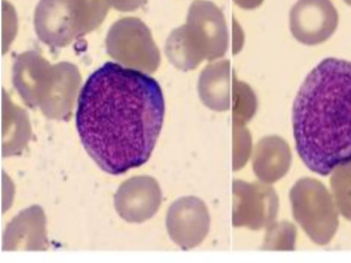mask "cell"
Masks as SVG:
<instances>
[{"label":"cell","mask_w":351,"mask_h":263,"mask_svg":"<svg viewBox=\"0 0 351 263\" xmlns=\"http://www.w3.org/2000/svg\"><path fill=\"white\" fill-rule=\"evenodd\" d=\"M164 118L165 98L156 78L106 62L81 88L75 122L88 155L118 175L149 160Z\"/></svg>","instance_id":"1"},{"label":"cell","mask_w":351,"mask_h":263,"mask_svg":"<svg viewBox=\"0 0 351 263\" xmlns=\"http://www.w3.org/2000/svg\"><path fill=\"white\" fill-rule=\"evenodd\" d=\"M298 155L322 175L351 161V62L328 57L298 89L293 108Z\"/></svg>","instance_id":"2"},{"label":"cell","mask_w":351,"mask_h":263,"mask_svg":"<svg viewBox=\"0 0 351 263\" xmlns=\"http://www.w3.org/2000/svg\"><path fill=\"white\" fill-rule=\"evenodd\" d=\"M289 199L293 219L314 243L326 245L336 234L339 219L331 192L315 178H301L293 184Z\"/></svg>","instance_id":"3"},{"label":"cell","mask_w":351,"mask_h":263,"mask_svg":"<svg viewBox=\"0 0 351 263\" xmlns=\"http://www.w3.org/2000/svg\"><path fill=\"white\" fill-rule=\"evenodd\" d=\"M234 227L260 229L269 227L277 219L279 197L269 183L234 179L232 184Z\"/></svg>","instance_id":"4"},{"label":"cell","mask_w":351,"mask_h":263,"mask_svg":"<svg viewBox=\"0 0 351 263\" xmlns=\"http://www.w3.org/2000/svg\"><path fill=\"white\" fill-rule=\"evenodd\" d=\"M210 223V213L205 202L195 196L175 201L166 214L167 234L173 243L183 250L195 248L205 240Z\"/></svg>","instance_id":"5"},{"label":"cell","mask_w":351,"mask_h":263,"mask_svg":"<svg viewBox=\"0 0 351 263\" xmlns=\"http://www.w3.org/2000/svg\"><path fill=\"white\" fill-rule=\"evenodd\" d=\"M289 18L295 39L304 45H317L336 32L339 16L331 0H298Z\"/></svg>","instance_id":"6"},{"label":"cell","mask_w":351,"mask_h":263,"mask_svg":"<svg viewBox=\"0 0 351 263\" xmlns=\"http://www.w3.org/2000/svg\"><path fill=\"white\" fill-rule=\"evenodd\" d=\"M161 200L158 181L149 175H137L118 188L114 194V208L127 223L141 224L156 215Z\"/></svg>","instance_id":"7"},{"label":"cell","mask_w":351,"mask_h":263,"mask_svg":"<svg viewBox=\"0 0 351 263\" xmlns=\"http://www.w3.org/2000/svg\"><path fill=\"white\" fill-rule=\"evenodd\" d=\"M108 35V47L114 58L123 60L130 47H134V66L154 68L158 59L145 25L136 18H125L114 25Z\"/></svg>","instance_id":"8"},{"label":"cell","mask_w":351,"mask_h":263,"mask_svg":"<svg viewBox=\"0 0 351 263\" xmlns=\"http://www.w3.org/2000/svg\"><path fill=\"white\" fill-rule=\"evenodd\" d=\"M46 216L39 205L22 210L11 220L3 236V250H46Z\"/></svg>","instance_id":"9"},{"label":"cell","mask_w":351,"mask_h":263,"mask_svg":"<svg viewBox=\"0 0 351 263\" xmlns=\"http://www.w3.org/2000/svg\"><path fill=\"white\" fill-rule=\"evenodd\" d=\"M291 149L288 142L277 135L261 138L253 154V170L260 181L274 183L288 173L291 166Z\"/></svg>","instance_id":"10"},{"label":"cell","mask_w":351,"mask_h":263,"mask_svg":"<svg viewBox=\"0 0 351 263\" xmlns=\"http://www.w3.org/2000/svg\"><path fill=\"white\" fill-rule=\"evenodd\" d=\"M35 25L44 41L66 44L73 32V8L69 0H41Z\"/></svg>","instance_id":"11"},{"label":"cell","mask_w":351,"mask_h":263,"mask_svg":"<svg viewBox=\"0 0 351 263\" xmlns=\"http://www.w3.org/2000/svg\"><path fill=\"white\" fill-rule=\"evenodd\" d=\"M229 62L217 64L206 70L202 78L204 99L215 110L229 108Z\"/></svg>","instance_id":"12"},{"label":"cell","mask_w":351,"mask_h":263,"mask_svg":"<svg viewBox=\"0 0 351 263\" xmlns=\"http://www.w3.org/2000/svg\"><path fill=\"white\" fill-rule=\"evenodd\" d=\"M330 184L338 212L351 220V161L333 168Z\"/></svg>","instance_id":"13"},{"label":"cell","mask_w":351,"mask_h":263,"mask_svg":"<svg viewBox=\"0 0 351 263\" xmlns=\"http://www.w3.org/2000/svg\"><path fill=\"white\" fill-rule=\"evenodd\" d=\"M296 236L298 229L289 221H280L277 224L269 225L263 249L293 250Z\"/></svg>","instance_id":"14"},{"label":"cell","mask_w":351,"mask_h":263,"mask_svg":"<svg viewBox=\"0 0 351 263\" xmlns=\"http://www.w3.org/2000/svg\"><path fill=\"white\" fill-rule=\"evenodd\" d=\"M234 170H239L248 161L252 151V137L247 130L234 132Z\"/></svg>","instance_id":"15"},{"label":"cell","mask_w":351,"mask_h":263,"mask_svg":"<svg viewBox=\"0 0 351 263\" xmlns=\"http://www.w3.org/2000/svg\"><path fill=\"white\" fill-rule=\"evenodd\" d=\"M346 3H348L349 5H351V0H346Z\"/></svg>","instance_id":"16"}]
</instances>
